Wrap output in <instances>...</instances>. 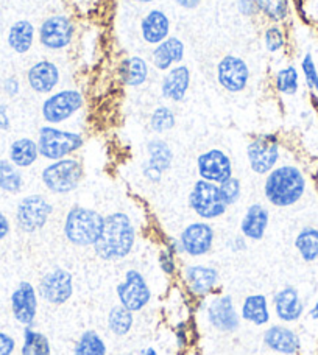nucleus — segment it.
Listing matches in <instances>:
<instances>
[{
	"label": "nucleus",
	"mask_w": 318,
	"mask_h": 355,
	"mask_svg": "<svg viewBox=\"0 0 318 355\" xmlns=\"http://www.w3.org/2000/svg\"><path fill=\"white\" fill-rule=\"evenodd\" d=\"M136 230L131 218L124 212H114L105 217L103 231L92 248L101 261H120L135 248Z\"/></svg>",
	"instance_id": "f257e3e1"
},
{
	"label": "nucleus",
	"mask_w": 318,
	"mask_h": 355,
	"mask_svg": "<svg viewBox=\"0 0 318 355\" xmlns=\"http://www.w3.org/2000/svg\"><path fill=\"white\" fill-rule=\"evenodd\" d=\"M304 192H306V178L300 168L294 166L273 168L265 178L264 193L271 206H294L303 198Z\"/></svg>",
	"instance_id": "f03ea898"
},
{
	"label": "nucleus",
	"mask_w": 318,
	"mask_h": 355,
	"mask_svg": "<svg viewBox=\"0 0 318 355\" xmlns=\"http://www.w3.org/2000/svg\"><path fill=\"white\" fill-rule=\"evenodd\" d=\"M105 217L94 209L74 206L65 220V236L75 246H94L103 231Z\"/></svg>",
	"instance_id": "7ed1b4c3"
},
{
	"label": "nucleus",
	"mask_w": 318,
	"mask_h": 355,
	"mask_svg": "<svg viewBox=\"0 0 318 355\" xmlns=\"http://www.w3.org/2000/svg\"><path fill=\"white\" fill-rule=\"evenodd\" d=\"M85 139L78 132L55 128V126H42L37 135V150L40 156L49 161L65 159L69 155L78 151Z\"/></svg>",
	"instance_id": "20e7f679"
},
{
	"label": "nucleus",
	"mask_w": 318,
	"mask_h": 355,
	"mask_svg": "<svg viewBox=\"0 0 318 355\" xmlns=\"http://www.w3.org/2000/svg\"><path fill=\"white\" fill-rule=\"evenodd\" d=\"M83 166L75 157L53 161L42 170L41 180L49 192L55 195H67L80 186L83 180Z\"/></svg>",
	"instance_id": "39448f33"
},
{
	"label": "nucleus",
	"mask_w": 318,
	"mask_h": 355,
	"mask_svg": "<svg viewBox=\"0 0 318 355\" xmlns=\"http://www.w3.org/2000/svg\"><path fill=\"white\" fill-rule=\"evenodd\" d=\"M189 206L200 218L215 220L226 212L219 184L199 180L189 193Z\"/></svg>",
	"instance_id": "423d86ee"
},
{
	"label": "nucleus",
	"mask_w": 318,
	"mask_h": 355,
	"mask_svg": "<svg viewBox=\"0 0 318 355\" xmlns=\"http://www.w3.org/2000/svg\"><path fill=\"white\" fill-rule=\"evenodd\" d=\"M53 206L42 195H28L19 201L16 207L17 227L25 234H35L47 225Z\"/></svg>",
	"instance_id": "0eeeda50"
},
{
	"label": "nucleus",
	"mask_w": 318,
	"mask_h": 355,
	"mask_svg": "<svg viewBox=\"0 0 318 355\" xmlns=\"http://www.w3.org/2000/svg\"><path fill=\"white\" fill-rule=\"evenodd\" d=\"M83 105H85V98L78 91L74 89H66V91H60L49 98L44 100L42 103V117L47 123H62L77 114Z\"/></svg>",
	"instance_id": "6e6552de"
},
{
	"label": "nucleus",
	"mask_w": 318,
	"mask_h": 355,
	"mask_svg": "<svg viewBox=\"0 0 318 355\" xmlns=\"http://www.w3.org/2000/svg\"><path fill=\"white\" fill-rule=\"evenodd\" d=\"M119 302L133 313L141 312L151 300V290L141 271L128 270L125 272V281L117 285Z\"/></svg>",
	"instance_id": "1a4fd4ad"
},
{
	"label": "nucleus",
	"mask_w": 318,
	"mask_h": 355,
	"mask_svg": "<svg viewBox=\"0 0 318 355\" xmlns=\"http://www.w3.org/2000/svg\"><path fill=\"white\" fill-rule=\"evenodd\" d=\"M37 291L46 302L52 306H62L74 295V277L67 270L55 266L42 276Z\"/></svg>",
	"instance_id": "9d476101"
},
{
	"label": "nucleus",
	"mask_w": 318,
	"mask_h": 355,
	"mask_svg": "<svg viewBox=\"0 0 318 355\" xmlns=\"http://www.w3.org/2000/svg\"><path fill=\"white\" fill-rule=\"evenodd\" d=\"M246 157L250 168L258 175H269L279 161V145L275 137L259 136L248 144Z\"/></svg>",
	"instance_id": "9b49d317"
},
{
	"label": "nucleus",
	"mask_w": 318,
	"mask_h": 355,
	"mask_svg": "<svg viewBox=\"0 0 318 355\" xmlns=\"http://www.w3.org/2000/svg\"><path fill=\"white\" fill-rule=\"evenodd\" d=\"M75 35L72 21L66 16H50L40 27V42L47 50H62L71 46Z\"/></svg>",
	"instance_id": "f8f14e48"
},
{
	"label": "nucleus",
	"mask_w": 318,
	"mask_h": 355,
	"mask_svg": "<svg viewBox=\"0 0 318 355\" xmlns=\"http://www.w3.org/2000/svg\"><path fill=\"white\" fill-rule=\"evenodd\" d=\"M196 170L201 180L221 184L233 178V162L225 151L208 150L196 157Z\"/></svg>",
	"instance_id": "ddd939ff"
},
{
	"label": "nucleus",
	"mask_w": 318,
	"mask_h": 355,
	"mask_svg": "<svg viewBox=\"0 0 318 355\" xmlns=\"http://www.w3.org/2000/svg\"><path fill=\"white\" fill-rule=\"evenodd\" d=\"M181 251L190 257H200L208 254L214 245V230L205 221H196L184 227L180 236Z\"/></svg>",
	"instance_id": "4468645a"
},
{
	"label": "nucleus",
	"mask_w": 318,
	"mask_h": 355,
	"mask_svg": "<svg viewBox=\"0 0 318 355\" xmlns=\"http://www.w3.org/2000/svg\"><path fill=\"white\" fill-rule=\"evenodd\" d=\"M250 80V69L239 56L228 55L221 58L217 66V81L228 92H242Z\"/></svg>",
	"instance_id": "2eb2a0df"
},
{
	"label": "nucleus",
	"mask_w": 318,
	"mask_h": 355,
	"mask_svg": "<svg viewBox=\"0 0 318 355\" xmlns=\"http://www.w3.org/2000/svg\"><path fill=\"white\" fill-rule=\"evenodd\" d=\"M11 312L19 324L30 327L37 315V291L27 281L19 282L11 295Z\"/></svg>",
	"instance_id": "dca6fc26"
},
{
	"label": "nucleus",
	"mask_w": 318,
	"mask_h": 355,
	"mask_svg": "<svg viewBox=\"0 0 318 355\" xmlns=\"http://www.w3.org/2000/svg\"><path fill=\"white\" fill-rule=\"evenodd\" d=\"M208 321L219 332L230 334L237 331L240 326V316L234 307L231 296H220L208 307Z\"/></svg>",
	"instance_id": "f3484780"
},
{
	"label": "nucleus",
	"mask_w": 318,
	"mask_h": 355,
	"mask_svg": "<svg viewBox=\"0 0 318 355\" xmlns=\"http://www.w3.org/2000/svg\"><path fill=\"white\" fill-rule=\"evenodd\" d=\"M147 153L149 161L144 166V176L151 182H159L162 175L171 167L174 153L169 144L161 139H153L147 144Z\"/></svg>",
	"instance_id": "a211bd4d"
},
{
	"label": "nucleus",
	"mask_w": 318,
	"mask_h": 355,
	"mask_svg": "<svg viewBox=\"0 0 318 355\" xmlns=\"http://www.w3.org/2000/svg\"><path fill=\"white\" fill-rule=\"evenodd\" d=\"M27 81L35 92L50 94L60 83V69L52 61H37L28 69Z\"/></svg>",
	"instance_id": "6ab92c4d"
},
{
	"label": "nucleus",
	"mask_w": 318,
	"mask_h": 355,
	"mask_svg": "<svg viewBox=\"0 0 318 355\" xmlns=\"http://www.w3.org/2000/svg\"><path fill=\"white\" fill-rule=\"evenodd\" d=\"M264 343L273 352L294 355L300 349V337L289 327L271 326L264 334Z\"/></svg>",
	"instance_id": "aec40b11"
},
{
	"label": "nucleus",
	"mask_w": 318,
	"mask_h": 355,
	"mask_svg": "<svg viewBox=\"0 0 318 355\" xmlns=\"http://www.w3.org/2000/svg\"><path fill=\"white\" fill-rule=\"evenodd\" d=\"M184 279L196 296H205L219 284V271L206 265H190L184 270Z\"/></svg>",
	"instance_id": "412c9836"
},
{
	"label": "nucleus",
	"mask_w": 318,
	"mask_h": 355,
	"mask_svg": "<svg viewBox=\"0 0 318 355\" xmlns=\"http://www.w3.org/2000/svg\"><path fill=\"white\" fill-rule=\"evenodd\" d=\"M269 221H270V214L267 211V207L262 205H251L246 209V212L242 218L240 223V231L242 236L248 240H262L265 236L267 227H269Z\"/></svg>",
	"instance_id": "4be33fe9"
},
{
	"label": "nucleus",
	"mask_w": 318,
	"mask_h": 355,
	"mask_svg": "<svg viewBox=\"0 0 318 355\" xmlns=\"http://www.w3.org/2000/svg\"><path fill=\"white\" fill-rule=\"evenodd\" d=\"M190 86V72L186 66H175L169 69L161 83V94L170 101H181L186 97Z\"/></svg>",
	"instance_id": "5701e85b"
},
{
	"label": "nucleus",
	"mask_w": 318,
	"mask_h": 355,
	"mask_svg": "<svg viewBox=\"0 0 318 355\" xmlns=\"http://www.w3.org/2000/svg\"><path fill=\"white\" fill-rule=\"evenodd\" d=\"M151 60L158 71H169L171 66L180 64L184 60V42L180 37L169 36L155 47Z\"/></svg>",
	"instance_id": "b1692460"
},
{
	"label": "nucleus",
	"mask_w": 318,
	"mask_h": 355,
	"mask_svg": "<svg viewBox=\"0 0 318 355\" xmlns=\"http://www.w3.org/2000/svg\"><path fill=\"white\" fill-rule=\"evenodd\" d=\"M275 312L284 322H294L301 318L304 312L303 301L294 287H285L275 295Z\"/></svg>",
	"instance_id": "393cba45"
},
{
	"label": "nucleus",
	"mask_w": 318,
	"mask_h": 355,
	"mask_svg": "<svg viewBox=\"0 0 318 355\" xmlns=\"http://www.w3.org/2000/svg\"><path fill=\"white\" fill-rule=\"evenodd\" d=\"M141 33L145 42L158 46L159 42L167 40L170 35V21L161 10H151L142 19Z\"/></svg>",
	"instance_id": "a878e982"
},
{
	"label": "nucleus",
	"mask_w": 318,
	"mask_h": 355,
	"mask_svg": "<svg viewBox=\"0 0 318 355\" xmlns=\"http://www.w3.org/2000/svg\"><path fill=\"white\" fill-rule=\"evenodd\" d=\"M10 161L19 168H28L33 166L40 157V150H37V142L33 139L21 137L16 139L15 142L10 145L8 151Z\"/></svg>",
	"instance_id": "bb28decb"
},
{
	"label": "nucleus",
	"mask_w": 318,
	"mask_h": 355,
	"mask_svg": "<svg viewBox=\"0 0 318 355\" xmlns=\"http://www.w3.org/2000/svg\"><path fill=\"white\" fill-rule=\"evenodd\" d=\"M242 318L254 326H265L270 321L269 301L264 295H250L242 304Z\"/></svg>",
	"instance_id": "cd10ccee"
},
{
	"label": "nucleus",
	"mask_w": 318,
	"mask_h": 355,
	"mask_svg": "<svg viewBox=\"0 0 318 355\" xmlns=\"http://www.w3.org/2000/svg\"><path fill=\"white\" fill-rule=\"evenodd\" d=\"M120 78L130 87L142 86L149 80V62L141 56H130L120 64Z\"/></svg>",
	"instance_id": "c85d7f7f"
},
{
	"label": "nucleus",
	"mask_w": 318,
	"mask_h": 355,
	"mask_svg": "<svg viewBox=\"0 0 318 355\" xmlns=\"http://www.w3.org/2000/svg\"><path fill=\"white\" fill-rule=\"evenodd\" d=\"M35 27L30 21H17L8 31V46L16 53H27L33 47Z\"/></svg>",
	"instance_id": "c756f323"
},
{
	"label": "nucleus",
	"mask_w": 318,
	"mask_h": 355,
	"mask_svg": "<svg viewBox=\"0 0 318 355\" xmlns=\"http://www.w3.org/2000/svg\"><path fill=\"white\" fill-rule=\"evenodd\" d=\"M295 248L304 262L318 261V230L304 227L295 239Z\"/></svg>",
	"instance_id": "7c9ffc66"
},
{
	"label": "nucleus",
	"mask_w": 318,
	"mask_h": 355,
	"mask_svg": "<svg viewBox=\"0 0 318 355\" xmlns=\"http://www.w3.org/2000/svg\"><path fill=\"white\" fill-rule=\"evenodd\" d=\"M24 187L21 170L10 159H0V190L6 193H19Z\"/></svg>",
	"instance_id": "2f4dec72"
},
{
	"label": "nucleus",
	"mask_w": 318,
	"mask_h": 355,
	"mask_svg": "<svg viewBox=\"0 0 318 355\" xmlns=\"http://www.w3.org/2000/svg\"><path fill=\"white\" fill-rule=\"evenodd\" d=\"M133 324H135V318H133L131 310L125 309L122 304L111 307L108 313V327L114 335L125 337L126 334H130Z\"/></svg>",
	"instance_id": "473e14b6"
},
{
	"label": "nucleus",
	"mask_w": 318,
	"mask_h": 355,
	"mask_svg": "<svg viewBox=\"0 0 318 355\" xmlns=\"http://www.w3.org/2000/svg\"><path fill=\"white\" fill-rule=\"evenodd\" d=\"M52 347L46 335L35 331V329L25 327L24 331V345H22V355H50Z\"/></svg>",
	"instance_id": "72a5a7b5"
},
{
	"label": "nucleus",
	"mask_w": 318,
	"mask_h": 355,
	"mask_svg": "<svg viewBox=\"0 0 318 355\" xmlns=\"http://www.w3.org/2000/svg\"><path fill=\"white\" fill-rule=\"evenodd\" d=\"M74 355H106V345L95 331H85L75 345Z\"/></svg>",
	"instance_id": "f704fd0d"
},
{
	"label": "nucleus",
	"mask_w": 318,
	"mask_h": 355,
	"mask_svg": "<svg viewBox=\"0 0 318 355\" xmlns=\"http://www.w3.org/2000/svg\"><path fill=\"white\" fill-rule=\"evenodd\" d=\"M258 8L273 22H281L289 15V0H258Z\"/></svg>",
	"instance_id": "c9c22d12"
},
{
	"label": "nucleus",
	"mask_w": 318,
	"mask_h": 355,
	"mask_svg": "<svg viewBox=\"0 0 318 355\" xmlns=\"http://www.w3.org/2000/svg\"><path fill=\"white\" fill-rule=\"evenodd\" d=\"M175 114L167 106H158L156 110L151 112L150 117V128L158 135L161 132H167L175 126Z\"/></svg>",
	"instance_id": "e433bc0d"
},
{
	"label": "nucleus",
	"mask_w": 318,
	"mask_h": 355,
	"mask_svg": "<svg viewBox=\"0 0 318 355\" xmlns=\"http://www.w3.org/2000/svg\"><path fill=\"white\" fill-rule=\"evenodd\" d=\"M276 89L284 95H294L298 91V72L294 66L284 67L276 73Z\"/></svg>",
	"instance_id": "4c0bfd02"
},
{
	"label": "nucleus",
	"mask_w": 318,
	"mask_h": 355,
	"mask_svg": "<svg viewBox=\"0 0 318 355\" xmlns=\"http://www.w3.org/2000/svg\"><path fill=\"white\" fill-rule=\"evenodd\" d=\"M221 198H224L226 206H233L234 202H237L242 193V186L237 178H230V180L219 184Z\"/></svg>",
	"instance_id": "58836bf2"
},
{
	"label": "nucleus",
	"mask_w": 318,
	"mask_h": 355,
	"mask_svg": "<svg viewBox=\"0 0 318 355\" xmlns=\"http://www.w3.org/2000/svg\"><path fill=\"white\" fill-rule=\"evenodd\" d=\"M264 42H265V49L269 50L270 53L279 52V50H283L285 46L284 31L279 27H276V25H273V27L265 30Z\"/></svg>",
	"instance_id": "ea45409f"
},
{
	"label": "nucleus",
	"mask_w": 318,
	"mask_h": 355,
	"mask_svg": "<svg viewBox=\"0 0 318 355\" xmlns=\"http://www.w3.org/2000/svg\"><path fill=\"white\" fill-rule=\"evenodd\" d=\"M301 69L304 73V80H306V85L310 89H314V91L318 92V72H317L312 55L308 53L306 56H304L303 62H301Z\"/></svg>",
	"instance_id": "a19ab883"
},
{
	"label": "nucleus",
	"mask_w": 318,
	"mask_h": 355,
	"mask_svg": "<svg viewBox=\"0 0 318 355\" xmlns=\"http://www.w3.org/2000/svg\"><path fill=\"white\" fill-rule=\"evenodd\" d=\"M158 262H159V266H161V270L165 272V275H174L175 270H176L174 251L162 250L158 256Z\"/></svg>",
	"instance_id": "79ce46f5"
},
{
	"label": "nucleus",
	"mask_w": 318,
	"mask_h": 355,
	"mask_svg": "<svg viewBox=\"0 0 318 355\" xmlns=\"http://www.w3.org/2000/svg\"><path fill=\"white\" fill-rule=\"evenodd\" d=\"M16 349V341L11 335L0 332V355H12Z\"/></svg>",
	"instance_id": "37998d69"
},
{
	"label": "nucleus",
	"mask_w": 318,
	"mask_h": 355,
	"mask_svg": "<svg viewBox=\"0 0 318 355\" xmlns=\"http://www.w3.org/2000/svg\"><path fill=\"white\" fill-rule=\"evenodd\" d=\"M239 11L244 16H254L259 11L258 0H239Z\"/></svg>",
	"instance_id": "c03bdc74"
},
{
	"label": "nucleus",
	"mask_w": 318,
	"mask_h": 355,
	"mask_svg": "<svg viewBox=\"0 0 318 355\" xmlns=\"http://www.w3.org/2000/svg\"><path fill=\"white\" fill-rule=\"evenodd\" d=\"M3 91L6 95H10V97H16V95L21 92V85H19V80L15 77L6 78L3 83Z\"/></svg>",
	"instance_id": "a18cd8bd"
},
{
	"label": "nucleus",
	"mask_w": 318,
	"mask_h": 355,
	"mask_svg": "<svg viewBox=\"0 0 318 355\" xmlns=\"http://www.w3.org/2000/svg\"><path fill=\"white\" fill-rule=\"evenodd\" d=\"M11 231V225H10V220L6 218V215L0 211V242H2L3 239H6Z\"/></svg>",
	"instance_id": "49530a36"
},
{
	"label": "nucleus",
	"mask_w": 318,
	"mask_h": 355,
	"mask_svg": "<svg viewBox=\"0 0 318 355\" xmlns=\"http://www.w3.org/2000/svg\"><path fill=\"white\" fill-rule=\"evenodd\" d=\"M10 126H11V122H10L8 110H6L5 105H0V130L8 131Z\"/></svg>",
	"instance_id": "de8ad7c7"
},
{
	"label": "nucleus",
	"mask_w": 318,
	"mask_h": 355,
	"mask_svg": "<svg viewBox=\"0 0 318 355\" xmlns=\"http://www.w3.org/2000/svg\"><path fill=\"white\" fill-rule=\"evenodd\" d=\"M176 3L186 10H194L201 3V0H176Z\"/></svg>",
	"instance_id": "09e8293b"
},
{
	"label": "nucleus",
	"mask_w": 318,
	"mask_h": 355,
	"mask_svg": "<svg viewBox=\"0 0 318 355\" xmlns=\"http://www.w3.org/2000/svg\"><path fill=\"white\" fill-rule=\"evenodd\" d=\"M234 242H236V245H233V250L234 251H242V250L246 248V243H245V237L244 236L236 237V239H234Z\"/></svg>",
	"instance_id": "8fccbe9b"
},
{
	"label": "nucleus",
	"mask_w": 318,
	"mask_h": 355,
	"mask_svg": "<svg viewBox=\"0 0 318 355\" xmlns=\"http://www.w3.org/2000/svg\"><path fill=\"white\" fill-rule=\"evenodd\" d=\"M310 318L318 320V300L315 302V306L312 307V310H310Z\"/></svg>",
	"instance_id": "3c124183"
},
{
	"label": "nucleus",
	"mask_w": 318,
	"mask_h": 355,
	"mask_svg": "<svg viewBox=\"0 0 318 355\" xmlns=\"http://www.w3.org/2000/svg\"><path fill=\"white\" fill-rule=\"evenodd\" d=\"M144 355H158V352L153 349V347H149V349L144 352Z\"/></svg>",
	"instance_id": "603ef678"
},
{
	"label": "nucleus",
	"mask_w": 318,
	"mask_h": 355,
	"mask_svg": "<svg viewBox=\"0 0 318 355\" xmlns=\"http://www.w3.org/2000/svg\"><path fill=\"white\" fill-rule=\"evenodd\" d=\"M135 2H141V3H149L151 0H135Z\"/></svg>",
	"instance_id": "864d4df0"
}]
</instances>
